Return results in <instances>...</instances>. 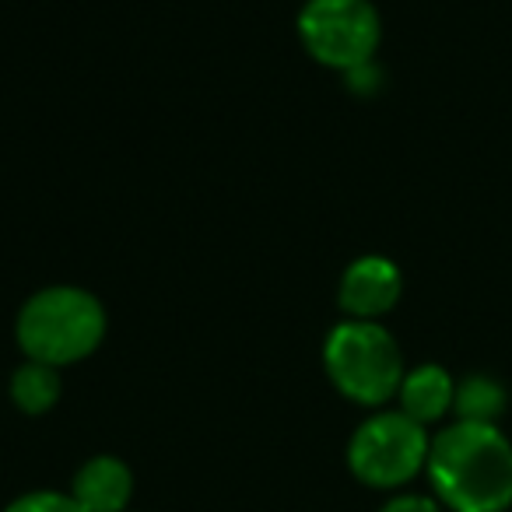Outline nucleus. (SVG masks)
Segmentation results:
<instances>
[{"mask_svg": "<svg viewBox=\"0 0 512 512\" xmlns=\"http://www.w3.org/2000/svg\"><path fill=\"white\" fill-rule=\"evenodd\" d=\"M299 36L309 57L348 74L372 64L383 29L369 0H309L299 15Z\"/></svg>", "mask_w": 512, "mask_h": 512, "instance_id": "20e7f679", "label": "nucleus"}, {"mask_svg": "<svg viewBox=\"0 0 512 512\" xmlns=\"http://www.w3.org/2000/svg\"><path fill=\"white\" fill-rule=\"evenodd\" d=\"M130 491H134V477L127 463L116 456H95L78 470L71 495L85 512H127Z\"/></svg>", "mask_w": 512, "mask_h": 512, "instance_id": "0eeeda50", "label": "nucleus"}, {"mask_svg": "<svg viewBox=\"0 0 512 512\" xmlns=\"http://www.w3.org/2000/svg\"><path fill=\"white\" fill-rule=\"evenodd\" d=\"M453 411L470 425H495V418L505 411L502 383H495L491 376H467L456 386Z\"/></svg>", "mask_w": 512, "mask_h": 512, "instance_id": "9d476101", "label": "nucleus"}, {"mask_svg": "<svg viewBox=\"0 0 512 512\" xmlns=\"http://www.w3.org/2000/svg\"><path fill=\"white\" fill-rule=\"evenodd\" d=\"M323 365L348 400L365 407L386 404L404 383V358L379 323L344 320L323 344Z\"/></svg>", "mask_w": 512, "mask_h": 512, "instance_id": "7ed1b4c3", "label": "nucleus"}, {"mask_svg": "<svg viewBox=\"0 0 512 512\" xmlns=\"http://www.w3.org/2000/svg\"><path fill=\"white\" fill-rule=\"evenodd\" d=\"M428 474L453 512H505L512 505V446L495 425L456 421L435 435Z\"/></svg>", "mask_w": 512, "mask_h": 512, "instance_id": "f257e3e1", "label": "nucleus"}, {"mask_svg": "<svg viewBox=\"0 0 512 512\" xmlns=\"http://www.w3.org/2000/svg\"><path fill=\"white\" fill-rule=\"evenodd\" d=\"M400 292H404V278H400L397 264L386 256H362L344 271L341 288H337V302L348 313V320H369L376 323L397 306Z\"/></svg>", "mask_w": 512, "mask_h": 512, "instance_id": "423d86ee", "label": "nucleus"}, {"mask_svg": "<svg viewBox=\"0 0 512 512\" xmlns=\"http://www.w3.org/2000/svg\"><path fill=\"white\" fill-rule=\"evenodd\" d=\"M11 400L25 414H46L60 400V372L43 362H25L11 376Z\"/></svg>", "mask_w": 512, "mask_h": 512, "instance_id": "1a4fd4ad", "label": "nucleus"}, {"mask_svg": "<svg viewBox=\"0 0 512 512\" xmlns=\"http://www.w3.org/2000/svg\"><path fill=\"white\" fill-rule=\"evenodd\" d=\"M383 512H439V505L425 495H404V498H393Z\"/></svg>", "mask_w": 512, "mask_h": 512, "instance_id": "f8f14e48", "label": "nucleus"}, {"mask_svg": "<svg viewBox=\"0 0 512 512\" xmlns=\"http://www.w3.org/2000/svg\"><path fill=\"white\" fill-rule=\"evenodd\" d=\"M397 397H400V411L407 418L418 421V425H432L446 411H453L456 383L439 365H421L414 372H404V383H400Z\"/></svg>", "mask_w": 512, "mask_h": 512, "instance_id": "6e6552de", "label": "nucleus"}, {"mask_svg": "<svg viewBox=\"0 0 512 512\" xmlns=\"http://www.w3.org/2000/svg\"><path fill=\"white\" fill-rule=\"evenodd\" d=\"M428 442L425 425L411 421L404 411L376 414L355 432L348 446V463L358 481L372 488H397L407 484L421 467H428Z\"/></svg>", "mask_w": 512, "mask_h": 512, "instance_id": "39448f33", "label": "nucleus"}, {"mask_svg": "<svg viewBox=\"0 0 512 512\" xmlns=\"http://www.w3.org/2000/svg\"><path fill=\"white\" fill-rule=\"evenodd\" d=\"M4 512H85L78 505L74 495H57V491H32V495H22L8 505Z\"/></svg>", "mask_w": 512, "mask_h": 512, "instance_id": "9b49d317", "label": "nucleus"}, {"mask_svg": "<svg viewBox=\"0 0 512 512\" xmlns=\"http://www.w3.org/2000/svg\"><path fill=\"white\" fill-rule=\"evenodd\" d=\"M15 334L29 362L64 369L88 358L102 344L106 309L92 292H81V288H43L22 306Z\"/></svg>", "mask_w": 512, "mask_h": 512, "instance_id": "f03ea898", "label": "nucleus"}]
</instances>
